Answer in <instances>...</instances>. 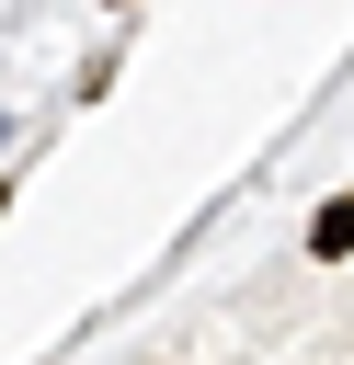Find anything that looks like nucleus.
Segmentation results:
<instances>
[{
    "instance_id": "1",
    "label": "nucleus",
    "mask_w": 354,
    "mask_h": 365,
    "mask_svg": "<svg viewBox=\"0 0 354 365\" xmlns=\"http://www.w3.org/2000/svg\"><path fill=\"white\" fill-rule=\"evenodd\" d=\"M308 262H354V194H331L308 217Z\"/></svg>"
}]
</instances>
